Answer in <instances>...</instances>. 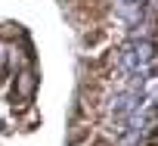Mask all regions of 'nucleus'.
<instances>
[{
    "label": "nucleus",
    "mask_w": 158,
    "mask_h": 146,
    "mask_svg": "<svg viewBox=\"0 0 158 146\" xmlns=\"http://www.w3.org/2000/svg\"><path fill=\"white\" fill-rule=\"evenodd\" d=\"M118 65H121V71H127V75H139V78L152 75V71H155V41H149V37H133V41L121 50Z\"/></svg>",
    "instance_id": "f257e3e1"
},
{
    "label": "nucleus",
    "mask_w": 158,
    "mask_h": 146,
    "mask_svg": "<svg viewBox=\"0 0 158 146\" xmlns=\"http://www.w3.org/2000/svg\"><path fill=\"white\" fill-rule=\"evenodd\" d=\"M139 103H143V93H136V90H121V93H115V97L109 100V106H106V109H109L115 118H121V115L133 112Z\"/></svg>",
    "instance_id": "f03ea898"
}]
</instances>
